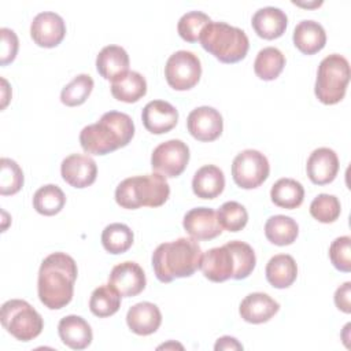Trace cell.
I'll return each mask as SVG.
<instances>
[{"mask_svg": "<svg viewBox=\"0 0 351 351\" xmlns=\"http://www.w3.org/2000/svg\"><path fill=\"white\" fill-rule=\"evenodd\" d=\"M77 274V263L70 255L66 252L49 254L38 270L37 292L40 302L51 310L67 306L73 299Z\"/></svg>", "mask_w": 351, "mask_h": 351, "instance_id": "1", "label": "cell"}, {"mask_svg": "<svg viewBox=\"0 0 351 351\" xmlns=\"http://www.w3.org/2000/svg\"><path fill=\"white\" fill-rule=\"evenodd\" d=\"M134 136L132 118L119 111H108L92 125L85 126L80 133V144L86 154L106 155L118 148L126 147Z\"/></svg>", "mask_w": 351, "mask_h": 351, "instance_id": "2", "label": "cell"}, {"mask_svg": "<svg viewBox=\"0 0 351 351\" xmlns=\"http://www.w3.org/2000/svg\"><path fill=\"white\" fill-rule=\"evenodd\" d=\"M202 256V248L195 239L180 237L174 241L162 243L152 254L154 273L160 282L191 277L200 269Z\"/></svg>", "mask_w": 351, "mask_h": 351, "instance_id": "3", "label": "cell"}, {"mask_svg": "<svg viewBox=\"0 0 351 351\" xmlns=\"http://www.w3.org/2000/svg\"><path fill=\"white\" fill-rule=\"evenodd\" d=\"M170 195L166 177L159 173L134 176L121 181L115 189V202L128 210L140 207H159Z\"/></svg>", "mask_w": 351, "mask_h": 351, "instance_id": "4", "label": "cell"}, {"mask_svg": "<svg viewBox=\"0 0 351 351\" xmlns=\"http://www.w3.org/2000/svg\"><path fill=\"white\" fill-rule=\"evenodd\" d=\"M202 47L222 63H237L245 58L250 41L244 30L226 22H210L199 38Z\"/></svg>", "mask_w": 351, "mask_h": 351, "instance_id": "5", "label": "cell"}, {"mask_svg": "<svg viewBox=\"0 0 351 351\" xmlns=\"http://www.w3.org/2000/svg\"><path fill=\"white\" fill-rule=\"evenodd\" d=\"M350 82V63L339 53L324 58L317 70L314 92L324 104H336L343 100Z\"/></svg>", "mask_w": 351, "mask_h": 351, "instance_id": "6", "label": "cell"}, {"mask_svg": "<svg viewBox=\"0 0 351 351\" xmlns=\"http://www.w3.org/2000/svg\"><path fill=\"white\" fill-rule=\"evenodd\" d=\"M0 321L3 328L19 341L36 339L44 328L43 317L22 299H11L3 303Z\"/></svg>", "mask_w": 351, "mask_h": 351, "instance_id": "7", "label": "cell"}, {"mask_svg": "<svg viewBox=\"0 0 351 351\" xmlns=\"http://www.w3.org/2000/svg\"><path fill=\"white\" fill-rule=\"evenodd\" d=\"M270 173L267 158L256 149L239 152L232 163V177L237 186L252 189L266 181Z\"/></svg>", "mask_w": 351, "mask_h": 351, "instance_id": "8", "label": "cell"}, {"mask_svg": "<svg viewBox=\"0 0 351 351\" xmlns=\"http://www.w3.org/2000/svg\"><path fill=\"white\" fill-rule=\"evenodd\" d=\"M202 75V64L197 55L191 51H177L166 62L165 77L167 84L176 90L193 88Z\"/></svg>", "mask_w": 351, "mask_h": 351, "instance_id": "9", "label": "cell"}, {"mask_svg": "<svg viewBox=\"0 0 351 351\" xmlns=\"http://www.w3.org/2000/svg\"><path fill=\"white\" fill-rule=\"evenodd\" d=\"M189 162V147L178 138L160 143L151 155V166L155 173L165 177H178Z\"/></svg>", "mask_w": 351, "mask_h": 351, "instance_id": "10", "label": "cell"}, {"mask_svg": "<svg viewBox=\"0 0 351 351\" xmlns=\"http://www.w3.org/2000/svg\"><path fill=\"white\" fill-rule=\"evenodd\" d=\"M30 36L38 47L53 48L59 45L64 38L66 23L63 18L56 12H40L32 21Z\"/></svg>", "mask_w": 351, "mask_h": 351, "instance_id": "11", "label": "cell"}, {"mask_svg": "<svg viewBox=\"0 0 351 351\" xmlns=\"http://www.w3.org/2000/svg\"><path fill=\"white\" fill-rule=\"evenodd\" d=\"M186 128L192 137L199 141L217 140L223 129L222 115L218 110L202 106L192 110L186 118Z\"/></svg>", "mask_w": 351, "mask_h": 351, "instance_id": "12", "label": "cell"}, {"mask_svg": "<svg viewBox=\"0 0 351 351\" xmlns=\"http://www.w3.org/2000/svg\"><path fill=\"white\" fill-rule=\"evenodd\" d=\"M108 284L114 287L121 296L132 298L144 291L147 280L145 273L138 263L126 261L112 267Z\"/></svg>", "mask_w": 351, "mask_h": 351, "instance_id": "13", "label": "cell"}, {"mask_svg": "<svg viewBox=\"0 0 351 351\" xmlns=\"http://www.w3.org/2000/svg\"><path fill=\"white\" fill-rule=\"evenodd\" d=\"M62 178L74 188H86L92 185L97 176L96 162L82 154H71L62 160Z\"/></svg>", "mask_w": 351, "mask_h": 351, "instance_id": "14", "label": "cell"}, {"mask_svg": "<svg viewBox=\"0 0 351 351\" xmlns=\"http://www.w3.org/2000/svg\"><path fill=\"white\" fill-rule=\"evenodd\" d=\"M185 232L195 240H213L222 233L217 213L208 207L189 210L182 219Z\"/></svg>", "mask_w": 351, "mask_h": 351, "instance_id": "15", "label": "cell"}, {"mask_svg": "<svg viewBox=\"0 0 351 351\" xmlns=\"http://www.w3.org/2000/svg\"><path fill=\"white\" fill-rule=\"evenodd\" d=\"M141 119L148 132L154 134H163L177 125L178 111L169 101L152 100L143 108Z\"/></svg>", "mask_w": 351, "mask_h": 351, "instance_id": "16", "label": "cell"}, {"mask_svg": "<svg viewBox=\"0 0 351 351\" xmlns=\"http://www.w3.org/2000/svg\"><path fill=\"white\" fill-rule=\"evenodd\" d=\"M306 171L310 181L315 185L332 182L339 171L337 154L328 147L314 149L307 159Z\"/></svg>", "mask_w": 351, "mask_h": 351, "instance_id": "17", "label": "cell"}, {"mask_svg": "<svg viewBox=\"0 0 351 351\" xmlns=\"http://www.w3.org/2000/svg\"><path fill=\"white\" fill-rule=\"evenodd\" d=\"M200 270L204 277L213 282H223L232 278L234 273V262L232 252L226 245L208 250L200 262Z\"/></svg>", "mask_w": 351, "mask_h": 351, "instance_id": "18", "label": "cell"}, {"mask_svg": "<svg viewBox=\"0 0 351 351\" xmlns=\"http://www.w3.org/2000/svg\"><path fill=\"white\" fill-rule=\"evenodd\" d=\"M280 310L278 302L263 292H252L247 295L239 307V313L245 322L263 324L273 318Z\"/></svg>", "mask_w": 351, "mask_h": 351, "instance_id": "19", "label": "cell"}, {"mask_svg": "<svg viewBox=\"0 0 351 351\" xmlns=\"http://www.w3.org/2000/svg\"><path fill=\"white\" fill-rule=\"evenodd\" d=\"M126 324L133 333L148 336L159 329L162 314L156 304L151 302H140L128 310Z\"/></svg>", "mask_w": 351, "mask_h": 351, "instance_id": "20", "label": "cell"}, {"mask_svg": "<svg viewBox=\"0 0 351 351\" xmlns=\"http://www.w3.org/2000/svg\"><path fill=\"white\" fill-rule=\"evenodd\" d=\"M251 25L259 37L265 40H274L284 34L288 25V18L281 8L267 5L255 11Z\"/></svg>", "mask_w": 351, "mask_h": 351, "instance_id": "21", "label": "cell"}, {"mask_svg": "<svg viewBox=\"0 0 351 351\" xmlns=\"http://www.w3.org/2000/svg\"><path fill=\"white\" fill-rule=\"evenodd\" d=\"M58 333L62 343L73 350L86 348L93 339L90 325L80 315H66L59 321Z\"/></svg>", "mask_w": 351, "mask_h": 351, "instance_id": "22", "label": "cell"}, {"mask_svg": "<svg viewBox=\"0 0 351 351\" xmlns=\"http://www.w3.org/2000/svg\"><path fill=\"white\" fill-rule=\"evenodd\" d=\"M129 55L119 45H107L96 56L97 73L108 81H115L129 71Z\"/></svg>", "mask_w": 351, "mask_h": 351, "instance_id": "23", "label": "cell"}, {"mask_svg": "<svg viewBox=\"0 0 351 351\" xmlns=\"http://www.w3.org/2000/svg\"><path fill=\"white\" fill-rule=\"evenodd\" d=\"M293 44L304 55L319 52L326 44V33L319 22L304 19L293 30Z\"/></svg>", "mask_w": 351, "mask_h": 351, "instance_id": "24", "label": "cell"}, {"mask_svg": "<svg viewBox=\"0 0 351 351\" xmlns=\"http://www.w3.org/2000/svg\"><path fill=\"white\" fill-rule=\"evenodd\" d=\"M225 188L223 171L215 165L202 166L193 176L192 189L197 197L215 199Z\"/></svg>", "mask_w": 351, "mask_h": 351, "instance_id": "25", "label": "cell"}, {"mask_svg": "<svg viewBox=\"0 0 351 351\" xmlns=\"http://www.w3.org/2000/svg\"><path fill=\"white\" fill-rule=\"evenodd\" d=\"M266 280L278 289L288 288L298 277V265L288 254H277L271 256L266 265Z\"/></svg>", "mask_w": 351, "mask_h": 351, "instance_id": "26", "label": "cell"}, {"mask_svg": "<svg viewBox=\"0 0 351 351\" xmlns=\"http://www.w3.org/2000/svg\"><path fill=\"white\" fill-rule=\"evenodd\" d=\"M147 93V81L137 71H128L111 82V95L123 103H136Z\"/></svg>", "mask_w": 351, "mask_h": 351, "instance_id": "27", "label": "cell"}, {"mask_svg": "<svg viewBox=\"0 0 351 351\" xmlns=\"http://www.w3.org/2000/svg\"><path fill=\"white\" fill-rule=\"evenodd\" d=\"M271 202L281 208H296L303 203L304 188L293 178H280L270 189Z\"/></svg>", "mask_w": 351, "mask_h": 351, "instance_id": "28", "label": "cell"}, {"mask_svg": "<svg viewBox=\"0 0 351 351\" xmlns=\"http://www.w3.org/2000/svg\"><path fill=\"white\" fill-rule=\"evenodd\" d=\"M299 234V226L295 219L287 215H273L265 223L266 239L276 245H289Z\"/></svg>", "mask_w": 351, "mask_h": 351, "instance_id": "29", "label": "cell"}, {"mask_svg": "<svg viewBox=\"0 0 351 351\" xmlns=\"http://www.w3.org/2000/svg\"><path fill=\"white\" fill-rule=\"evenodd\" d=\"M284 66V53L276 47H266L258 52L254 62V71L261 80L273 81L281 74Z\"/></svg>", "mask_w": 351, "mask_h": 351, "instance_id": "30", "label": "cell"}, {"mask_svg": "<svg viewBox=\"0 0 351 351\" xmlns=\"http://www.w3.org/2000/svg\"><path fill=\"white\" fill-rule=\"evenodd\" d=\"M121 295L110 284L97 287L89 299V310L99 318L114 315L121 307Z\"/></svg>", "mask_w": 351, "mask_h": 351, "instance_id": "31", "label": "cell"}, {"mask_svg": "<svg viewBox=\"0 0 351 351\" xmlns=\"http://www.w3.org/2000/svg\"><path fill=\"white\" fill-rule=\"evenodd\" d=\"M66 204L63 191L55 184H47L36 191L33 195V207L41 215H55L62 211Z\"/></svg>", "mask_w": 351, "mask_h": 351, "instance_id": "32", "label": "cell"}, {"mask_svg": "<svg viewBox=\"0 0 351 351\" xmlns=\"http://www.w3.org/2000/svg\"><path fill=\"white\" fill-rule=\"evenodd\" d=\"M133 240L134 234L132 229L128 225L119 222L107 225L101 233V244L104 250L114 255L126 252L132 247Z\"/></svg>", "mask_w": 351, "mask_h": 351, "instance_id": "33", "label": "cell"}, {"mask_svg": "<svg viewBox=\"0 0 351 351\" xmlns=\"http://www.w3.org/2000/svg\"><path fill=\"white\" fill-rule=\"evenodd\" d=\"M225 245L232 252L233 262H234V273L232 278L234 280L247 278L252 273L256 263V256L252 247L240 240L228 241Z\"/></svg>", "mask_w": 351, "mask_h": 351, "instance_id": "34", "label": "cell"}, {"mask_svg": "<svg viewBox=\"0 0 351 351\" xmlns=\"http://www.w3.org/2000/svg\"><path fill=\"white\" fill-rule=\"evenodd\" d=\"M93 89V80L88 74L75 75L60 92V101L67 107H75L85 103Z\"/></svg>", "mask_w": 351, "mask_h": 351, "instance_id": "35", "label": "cell"}, {"mask_svg": "<svg viewBox=\"0 0 351 351\" xmlns=\"http://www.w3.org/2000/svg\"><path fill=\"white\" fill-rule=\"evenodd\" d=\"M217 218L221 228L229 232L241 230L248 222V213L243 204L230 200L225 202L217 211Z\"/></svg>", "mask_w": 351, "mask_h": 351, "instance_id": "36", "label": "cell"}, {"mask_svg": "<svg viewBox=\"0 0 351 351\" xmlns=\"http://www.w3.org/2000/svg\"><path fill=\"white\" fill-rule=\"evenodd\" d=\"M211 22L210 16L202 11H189L184 14L178 23L177 30L182 40L188 43H196L200 38L203 29Z\"/></svg>", "mask_w": 351, "mask_h": 351, "instance_id": "37", "label": "cell"}, {"mask_svg": "<svg viewBox=\"0 0 351 351\" xmlns=\"http://www.w3.org/2000/svg\"><path fill=\"white\" fill-rule=\"evenodd\" d=\"M23 186V171L19 165L10 159H0V193L3 196L15 195Z\"/></svg>", "mask_w": 351, "mask_h": 351, "instance_id": "38", "label": "cell"}, {"mask_svg": "<svg viewBox=\"0 0 351 351\" xmlns=\"http://www.w3.org/2000/svg\"><path fill=\"white\" fill-rule=\"evenodd\" d=\"M341 213V206L335 195L321 193L310 204V214L314 219L322 223L335 222Z\"/></svg>", "mask_w": 351, "mask_h": 351, "instance_id": "39", "label": "cell"}, {"mask_svg": "<svg viewBox=\"0 0 351 351\" xmlns=\"http://www.w3.org/2000/svg\"><path fill=\"white\" fill-rule=\"evenodd\" d=\"M351 237L350 236H341L332 241L329 247V258L332 265L343 271L348 273L351 270Z\"/></svg>", "mask_w": 351, "mask_h": 351, "instance_id": "40", "label": "cell"}, {"mask_svg": "<svg viewBox=\"0 0 351 351\" xmlns=\"http://www.w3.org/2000/svg\"><path fill=\"white\" fill-rule=\"evenodd\" d=\"M0 36H1V53H0V64L5 66L11 63L18 52L19 41L18 36L15 34L14 30L8 27H1L0 29Z\"/></svg>", "mask_w": 351, "mask_h": 351, "instance_id": "41", "label": "cell"}, {"mask_svg": "<svg viewBox=\"0 0 351 351\" xmlns=\"http://www.w3.org/2000/svg\"><path fill=\"white\" fill-rule=\"evenodd\" d=\"M350 295H351V282L350 281L340 285L335 292V304L339 310H341L346 314L351 313Z\"/></svg>", "mask_w": 351, "mask_h": 351, "instance_id": "42", "label": "cell"}, {"mask_svg": "<svg viewBox=\"0 0 351 351\" xmlns=\"http://www.w3.org/2000/svg\"><path fill=\"white\" fill-rule=\"evenodd\" d=\"M214 348H215V351H219V350H243V346L234 337L222 336L217 340Z\"/></svg>", "mask_w": 351, "mask_h": 351, "instance_id": "43", "label": "cell"}, {"mask_svg": "<svg viewBox=\"0 0 351 351\" xmlns=\"http://www.w3.org/2000/svg\"><path fill=\"white\" fill-rule=\"evenodd\" d=\"M1 82H3V104H1V108H4L5 106H7V101H8V99H7V96H5V89H8V82L4 80V78H1Z\"/></svg>", "mask_w": 351, "mask_h": 351, "instance_id": "44", "label": "cell"}, {"mask_svg": "<svg viewBox=\"0 0 351 351\" xmlns=\"http://www.w3.org/2000/svg\"><path fill=\"white\" fill-rule=\"evenodd\" d=\"M169 347H180L181 350H182V346H180V344H174V343H169V344H163V346H160L159 348H169Z\"/></svg>", "mask_w": 351, "mask_h": 351, "instance_id": "45", "label": "cell"}]
</instances>
